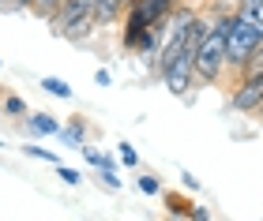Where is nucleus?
Listing matches in <instances>:
<instances>
[{
  "label": "nucleus",
  "mask_w": 263,
  "mask_h": 221,
  "mask_svg": "<svg viewBox=\"0 0 263 221\" xmlns=\"http://www.w3.org/2000/svg\"><path fill=\"white\" fill-rule=\"evenodd\" d=\"M4 113H8V116H27V101H23V98H15V94H11V98L4 101Z\"/></svg>",
  "instance_id": "9b49d317"
},
{
  "label": "nucleus",
  "mask_w": 263,
  "mask_h": 221,
  "mask_svg": "<svg viewBox=\"0 0 263 221\" xmlns=\"http://www.w3.org/2000/svg\"><path fill=\"white\" fill-rule=\"evenodd\" d=\"M230 105L237 113H259V105H263V75H241V86L233 90Z\"/></svg>",
  "instance_id": "20e7f679"
},
{
  "label": "nucleus",
  "mask_w": 263,
  "mask_h": 221,
  "mask_svg": "<svg viewBox=\"0 0 263 221\" xmlns=\"http://www.w3.org/2000/svg\"><path fill=\"white\" fill-rule=\"evenodd\" d=\"M162 83L170 86V94L184 98V94H188V86L196 83V72H192V53H181L177 60L165 64V68H162Z\"/></svg>",
  "instance_id": "7ed1b4c3"
},
{
  "label": "nucleus",
  "mask_w": 263,
  "mask_h": 221,
  "mask_svg": "<svg viewBox=\"0 0 263 221\" xmlns=\"http://www.w3.org/2000/svg\"><path fill=\"white\" fill-rule=\"evenodd\" d=\"M0 11H30V0H0Z\"/></svg>",
  "instance_id": "4468645a"
},
{
  "label": "nucleus",
  "mask_w": 263,
  "mask_h": 221,
  "mask_svg": "<svg viewBox=\"0 0 263 221\" xmlns=\"http://www.w3.org/2000/svg\"><path fill=\"white\" fill-rule=\"evenodd\" d=\"M241 75H263V41L252 49V56L245 60V68H241Z\"/></svg>",
  "instance_id": "1a4fd4ad"
},
{
  "label": "nucleus",
  "mask_w": 263,
  "mask_h": 221,
  "mask_svg": "<svg viewBox=\"0 0 263 221\" xmlns=\"http://www.w3.org/2000/svg\"><path fill=\"white\" fill-rule=\"evenodd\" d=\"M121 161H124L128 169H136V165H139V154H136V150H132L128 143H121Z\"/></svg>",
  "instance_id": "ddd939ff"
},
{
  "label": "nucleus",
  "mask_w": 263,
  "mask_h": 221,
  "mask_svg": "<svg viewBox=\"0 0 263 221\" xmlns=\"http://www.w3.org/2000/svg\"><path fill=\"white\" fill-rule=\"evenodd\" d=\"M233 15H241V19H259V23H263V0H237V4H233Z\"/></svg>",
  "instance_id": "0eeeda50"
},
{
  "label": "nucleus",
  "mask_w": 263,
  "mask_h": 221,
  "mask_svg": "<svg viewBox=\"0 0 263 221\" xmlns=\"http://www.w3.org/2000/svg\"><path fill=\"white\" fill-rule=\"evenodd\" d=\"M0 146H4V143H0Z\"/></svg>",
  "instance_id": "a211bd4d"
},
{
  "label": "nucleus",
  "mask_w": 263,
  "mask_h": 221,
  "mask_svg": "<svg viewBox=\"0 0 263 221\" xmlns=\"http://www.w3.org/2000/svg\"><path fill=\"white\" fill-rule=\"evenodd\" d=\"M42 86L49 90V94H57V98H71V86L64 83V79H53V75H45V79H42Z\"/></svg>",
  "instance_id": "9d476101"
},
{
  "label": "nucleus",
  "mask_w": 263,
  "mask_h": 221,
  "mask_svg": "<svg viewBox=\"0 0 263 221\" xmlns=\"http://www.w3.org/2000/svg\"><path fill=\"white\" fill-rule=\"evenodd\" d=\"M27 131L30 135H57L61 124H57L49 113H27Z\"/></svg>",
  "instance_id": "423d86ee"
},
{
  "label": "nucleus",
  "mask_w": 263,
  "mask_h": 221,
  "mask_svg": "<svg viewBox=\"0 0 263 221\" xmlns=\"http://www.w3.org/2000/svg\"><path fill=\"white\" fill-rule=\"evenodd\" d=\"M263 41V23L259 19H241L233 15L230 30H226V68H233V72H241L245 60L252 56V49Z\"/></svg>",
  "instance_id": "f03ea898"
},
{
  "label": "nucleus",
  "mask_w": 263,
  "mask_h": 221,
  "mask_svg": "<svg viewBox=\"0 0 263 221\" xmlns=\"http://www.w3.org/2000/svg\"><path fill=\"white\" fill-rule=\"evenodd\" d=\"M61 180L64 184H79V172L76 169H61Z\"/></svg>",
  "instance_id": "f3484780"
},
{
  "label": "nucleus",
  "mask_w": 263,
  "mask_h": 221,
  "mask_svg": "<svg viewBox=\"0 0 263 221\" xmlns=\"http://www.w3.org/2000/svg\"><path fill=\"white\" fill-rule=\"evenodd\" d=\"M139 188L147 195H158V180H154V176H139Z\"/></svg>",
  "instance_id": "dca6fc26"
},
{
  "label": "nucleus",
  "mask_w": 263,
  "mask_h": 221,
  "mask_svg": "<svg viewBox=\"0 0 263 221\" xmlns=\"http://www.w3.org/2000/svg\"><path fill=\"white\" fill-rule=\"evenodd\" d=\"M230 23H233V11H222L218 19H211L207 34L199 38L196 53H192V72H196L199 83H214L222 75V68H226V30H230Z\"/></svg>",
  "instance_id": "f257e3e1"
},
{
  "label": "nucleus",
  "mask_w": 263,
  "mask_h": 221,
  "mask_svg": "<svg viewBox=\"0 0 263 221\" xmlns=\"http://www.w3.org/2000/svg\"><path fill=\"white\" fill-rule=\"evenodd\" d=\"M30 158H42V161H49V165H57V154H49V150H42V146H23Z\"/></svg>",
  "instance_id": "2eb2a0df"
},
{
  "label": "nucleus",
  "mask_w": 263,
  "mask_h": 221,
  "mask_svg": "<svg viewBox=\"0 0 263 221\" xmlns=\"http://www.w3.org/2000/svg\"><path fill=\"white\" fill-rule=\"evenodd\" d=\"M64 139H68V143H79V146H83V124H79V116L71 120V127L64 131Z\"/></svg>",
  "instance_id": "f8f14e48"
},
{
  "label": "nucleus",
  "mask_w": 263,
  "mask_h": 221,
  "mask_svg": "<svg viewBox=\"0 0 263 221\" xmlns=\"http://www.w3.org/2000/svg\"><path fill=\"white\" fill-rule=\"evenodd\" d=\"M128 4L132 0H94V23H98V27H109V23L124 19Z\"/></svg>",
  "instance_id": "39448f33"
},
{
  "label": "nucleus",
  "mask_w": 263,
  "mask_h": 221,
  "mask_svg": "<svg viewBox=\"0 0 263 221\" xmlns=\"http://www.w3.org/2000/svg\"><path fill=\"white\" fill-rule=\"evenodd\" d=\"M57 8H61V0H30V15H38L45 23L57 15Z\"/></svg>",
  "instance_id": "6e6552de"
}]
</instances>
